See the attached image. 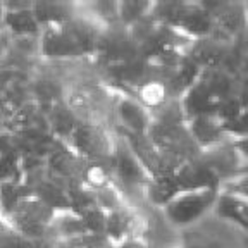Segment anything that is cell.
Returning <instances> with one entry per match:
<instances>
[{"label":"cell","mask_w":248,"mask_h":248,"mask_svg":"<svg viewBox=\"0 0 248 248\" xmlns=\"http://www.w3.org/2000/svg\"><path fill=\"white\" fill-rule=\"evenodd\" d=\"M219 190L179 191L164 207L162 219L172 229H191L210 217Z\"/></svg>","instance_id":"obj_1"},{"label":"cell","mask_w":248,"mask_h":248,"mask_svg":"<svg viewBox=\"0 0 248 248\" xmlns=\"http://www.w3.org/2000/svg\"><path fill=\"white\" fill-rule=\"evenodd\" d=\"M116 140L102 123H78L69 135V148L83 160L110 162Z\"/></svg>","instance_id":"obj_2"},{"label":"cell","mask_w":248,"mask_h":248,"mask_svg":"<svg viewBox=\"0 0 248 248\" xmlns=\"http://www.w3.org/2000/svg\"><path fill=\"white\" fill-rule=\"evenodd\" d=\"M114 116L124 135L147 136L152 126V116L147 108L135 100L131 95H119L112 102Z\"/></svg>","instance_id":"obj_3"},{"label":"cell","mask_w":248,"mask_h":248,"mask_svg":"<svg viewBox=\"0 0 248 248\" xmlns=\"http://www.w3.org/2000/svg\"><path fill=\"white\" fill-rule=\"evenodd\" d=\"M210 217L234 231L248 234V200L245 198L219 191Z\"/></svg>","instance_id":"obj_4"},{"label":"cell","mask_w":248,"mask_h":248,"mask_svg":"<svg viewBox=\"0 0 248 248\" xmlns=\"http://www.w3.org/2000/svg\"><path fill=\"white\" fill-rule=\"evenodd\" d=\"M186 129L190 133L193 143L200 148V152L209 150L216 145L229 140L222 128V121L217 114H205L186 121Z\"/></svg>","instance_id":"obj_5"},{"label":"cell","mask_w":248,"mask_h":248,"mask_svg":"<svg viewBox=\"0 0 248 248\" xmlns=\"http://www.w3.org/2000/svg\"><path fill=\"white\" fill-rule=\"evenodd\" d=\"M222 128L229 140L248 138V108H243L236 116L222 121Z\"/></svg>","instance_id":"obj_6"},{"label":"cell","mask_w":248,"mask_h":248,"mask_svg":"<svg viewBox=\"0 0 248 248\" xmlns=\"http://www.w3.org/2000/svg\"><path fill=\"white\" fill-rule=\"evenodd\" d=\"M219 191H226V193L236 195V197L248 200V169L241 170L240 174H236L234 178L222 183L219 186Z\"/></svg>","instance_id":"obj_7"},{"label":"cell","mask_w":248,"mask_h":248,"mask_svg":"<svg viewBox=\"0 0 248 248\" xmlns=\"http://www.w3.org/2000/svg\"><path fill=\"white\" fill-rule=\"evenodd\" d=\"M112 248H150V245L145 238H128L119 243H114Z\"/></svg>","instance_id":"obj_8"},{"label":"cell","mask_w":248,"mask_h":248,"mask_svg":"<svg viewBox=\"0 0 248 248\" xmlns=\"http://www.w3.org/2000/svg\"><path fill=\"white\" fill-rule=\"evenodd\" d=\"M232 143H234V147H236L238 154H240V157L243 159L245 166H247L248 169V138H241V140H231Z\"/></svg>","instance_id":"obj_9"},{"label":"cell","mask_w":248,"mask_h":248,"mask_svg":"<svg viewBox=\"0 0 248 248\" xmlns=\"http://www.w3.org/2000/svg\"><path fill=\"white\" fill-rule=\"evenodd\" d=\"M4 14H5L4 4H0V26H2V24H4Z\"/></svg>","instance_id":"obj_10"},{"label":"cell","mask_w":248,"mask_h":248,"mask_svg":"<svg viewBox=\"0 0 248 248\" xmlns=\"http://www.w3.org/2000/svg\"><path fill=\"white\" fill-rule=\"evenodd\" d=\"M0 216H2V207H0Z\"/></svg>","instance_id":"obj_11"}]
</instances>
